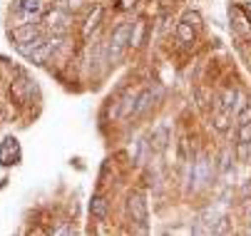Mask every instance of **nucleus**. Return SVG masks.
Masks as SVG:
<instances>
[{
	"instance_id": "obj_1",
	"label": "nucleus",
	"mask_w": 251,
	"mask_h": 236,
	"mask_svg": "<svg viewBox=\"0 0 251 236\" xmlns=\"http://www.w3.org/2000/svg\"><path fill=\"white\" fill-rule=\"evenodd\" d=\"M129 32H132V25H129V23H122V25L115 27L110 43H107V62H110V65L117 62V60L125 55V50H127V45H129Z\"/></svg>"
},
{
	"instance_id": "obj_2",
	"label": "nucleus",
	"mask_w": 251,
	"mask_h": 236,
	"mask_svg": "<svg viewBox=\"0 0 251 236\" xmlns=\"http://www.w3.org/2000/svg\"><path fill=\"white\" fill-rule=\"evenodd\" d=\"M13 13L18 18V25L38 23L40 15L45 13V0H15V3H13Z\"/></svg>"
},
{
	"instance_id": "obj_3",
	"label": "nucleus",
	"mask_w": 251,
	"mask_h": 236,
	"mask_svg": "<svg viewBox=\"0 0 251 236\" xmlns=\"http://www.w3.org/2000/svg\"><path fill=\"white\" fill-rule=\"evenodd\" d=\"M127 212H129V219L145 231L147 229V219H150V212H147V201H145V194L142 191H134L129 194V201H127Z\"/></svg>"
},
{
	"instance_id": "obj_4",
	"label": "nucleus",
	"mask_w": 251,
	"mask_h": 236,
	"mask_svg": "<svg viewBox=\"0 0 251 236\" xmlns=\"http://www.w3.org/2000/svg\"><path fill=\"white\" fill-rule=\"evenodd\" d=\"M43 23H45V27L52 32V35H65L67 27H70V15H67L62 8H57V10L48 13Z\"/></svg>"
},
{
	"instance_id": "obj_5",
	"label": "nucleus",
	"mask_w": 251,
	"mask_h": 236,
	"mask_svg": "<svg viewBox=\"0 0 251 236\" xmlns=\"http://www.w3.org/2000/svg\"><path fill=\"white\" fill-rule=\"evenodd\" d=\"M20 162V144L15 137H5L0 144V164L3 166H13Z\"/></svg>"
},
{
	"instance_id": "obj_6",
	"label": "nucleus",
	"mask_w": 251,
	"mask_h": 236,
	"mask_svg": "<svg viewBox=\"0 0 251 236\" xmlns=\"http://www.w3.org/2000/svg\"><path fill=\"white\" fill-rule=\"evenodd\" d=\"M229 15H231V25H234V30L239 32L241 38L251 40V23H249V18H246V10H244L241 5H231Z\"/></svg>"
},
{
	"instance_id": "obj_7",
	"label": "nucleus",
	"mask_w": 251,
	"mask_h": 236,
	"mask_svg": "<svg viewBox=\"0 0 251 236\" xmlns=\"http://www.w3.org/2000/svg\"><path fill=\"white\" fill-rule=\"evenodd\" d=\"M192 179H194V189H201L209 184V179H211V159L209 157H199V162H194Z\"/></svg>"
},
{
	"instance_id": "obj_8",
	"label": "nucleus",
	"mask_w": 251,
	"mask_h": 236,
	"mask_svg": "<svg viewBox=\"0 0 251 236\" xmlns=\"http://www.w3.org/2000/svg\"><path fill=\"white\" fill-rule=\"evenodd\" d=\"M159 97V92H154L152 87H147V90H142L139 94H137V99H134V112L132 115H142V112H147L152 105H154V99Z\"/></svg>"
},
{
	"instance_id": "obj_9",
	"label": "nucleus",
	"mask_w": 251,
	"mask_h": 236,
	"mask_svg": "<svg viewBox=\"0 0 251 236\" xmlns=\"http://www.w3.org/2000/svg\"><path fill=\"white\" fill-rule=\"evenodd\" d=\"M217 219H219V214L217 212H204L199 219H197V224H194V231L197 234H214L217 231Z\"/></svg>"
},
{
	"instance_id": "obj_10",
	"label": "nucleus",
	"mask_w": 251,
	"mask_h": 236,
	"mask_svg": "<svg viewBox=\"0 0 251 236\" xmlns=\"http://www.w3.org/2000/svg\"><path fill=\"white\" fill-rule=\"evenodd\" d=\"M32 92H35V87H32L30 80H15V82H13V97L18 99L20 105H27V102H30Z\"/></svg>"
},
{
	"instance_id": "obj_11",
	"label": "nucleus",
	"mask_w": 251,
	"mask_h": 236,
	"mask_svg": "<svg viewBox=\"0 0 251 236\" xmlns=\"http://www.w3.org/2000/svg\"><path fill=\"white\" fill-rule=\"evenodd\" d=\"M90 212H92V216H95L97 221H104V219H107V212H110V204H107L104 196H92Z\"/></svg>"
},
{
	"instance_id": "obj_12",
	"label": "nucleus",
	"mask_w": 251,
	"mask_h": 236,
	"mask_svg": "<svg viewBox=\"0 0 251 236\" xmlns=\"http://www.w3.org/2000/svg\"><path fill=\"white\" fill-rule=\"evenodd\" d=\"M167 137H169L167 127H159V129L152 134V142H150V147H152V149H157V152H162V149L167 147Z\"/></svg>"
},
{
	"instance_id": "obj_13",
	"label": "nucleus",
	"mask_w": 251,
	"mask_h": 236,
	"mask_svg": "<svg viewBox=\"0 0 251 236\" xmlns=\"http://www.w3.org/2000/svg\"><path fill=\"white\" fill-rule=\"evenodd\" d=\"M145 30H147V25L142 23V20L134 23V25H132V32H129V45H134V47L142 45V40H145Z\"/></svg>"
},
{
	"instance_id": "obj_14",
	"label": "nucleus",
	"mask_w": 251,
	"mask_h": 236,
	"mask_svg": "<svg viewBox=\"0 0 251 236\" xmlns=\"http://www.w3.org/2000/svg\"><path fill=\"white\" fill-rule=\"evenodd\" d=\"M100 20H102V8H95V10L90 13L87 23H85V38H90V35H92V30L100 25Z\"/></svg>"
},
{
	"instance_id": "obj_15",
	"label": "nucleus",
	"mask_w": 251,
	"mask_h": 236,
	"mask_svg": "<svg viewBox=\"0 0 251 236\" xmlns=\"http://www.w3.org/2000/svg\"><path fill=\"white\" fill-rule=\"evenodd\" d=\"M176 35L182 38L184 43H194V27L187 25V23H179V25H176Z\"/></svg>"
},
{
	"instance_id": "obj_16",
	"label": "nucleus",
	"mask_w": 251,
	"mask_h": 236,
	"mask_svg": "<svg viewBox=\"0 0 251 236\" xmlns=\"http://www.w3.org/2000/svg\"><path fill=\"white\" fill-rule=\"evenodd\" d=\"M236 122H239V124L251 122V102H241V105H239V110H236Z\"/></svg>"
},
{
	"instance_id": "obj_17",
	"label": "nucleus",
	"mask_w": 251,
	"mask_h": 236,
	"mask_svg": "<svg viewBox=\"0 0 251 236\" xmlns=\"http://www.w3.org/2000/svg\"><path fill=\"white\" fill-rule=\"evenodd\" d=\"M82 5H85V0H57V8L70 10V13H77Z\"/></svg>"
},
{
	"instance_id": "obj_18",
	"label": "nucleus",
	"mask_w": 251,
	"mask_h": 236,
	"mask_svg": "<svg viewBox=\"0 0 251 236\" xmlns=\"http://www.w3.org/2000/svg\"><path fill=\"white\" fill-rule=\"evenodd\" d=\"M239 144H251V122L246 124H239Z\"/></svg>"
},
{
	"instance_id": "obj_19",
	"label": "nucleus",
	"mask_w": 251,
	"mask_h": 236,
	"mask_svg": "<svg viewBox=\"0 0 251 236\" xmlns=\"http://www.w3.org/2000/svg\"><path fill=\"white\" fill-rule=\"evenodd\" d=\"M184 23H187V25H192L194 30H199V27H201V15H199V13H194V10H189V13H184Z\"/></svg>"
},
{
	"instance_id": "obj_20",
	"label": "nucleus",
	"mask_w": 251,
	"mask_h": 236,
	"mask_svg": "<svg viewBox=\"0 0 251 236\" xmlns=\"http://www.w3.org/2000/svg\"><path fill=\"white\" fill-rule=\"evenodd\" d=\"M229 166H231V152L226 149L224 157H222V172H229Z\"/></svg>"
},
{
	"instance_id": "obj_21",
	"label": "nucleus",
	"mask_w": 251,
	"mask_h": 236,
	"mask_svg": "<svg viewBox=\"0 0 251 236\" xmlns=\"http://www.w3.org/2000/svg\"><path fill=\"white\" fill-rule=\"evenodd\" d=\"M55 234H77V229L67 224V226H62V229H55Z\"/></svg>"
},
{
	"instance_id": "obj_22",
	"label": "nucleus",
	"mask_w": 251,
	"mask_h": 236,
	"mask_svg": "<svg viewBox=\"0 0 251 236\" xmlns=\"http://www.w3.org/2000/svg\"><path fill=\"white\" fill-rule=\"evenodd\" d=\"M134 3H137V0H120V8L122 10H129V8H134Z\"/></svg>"
}]
</instances>
